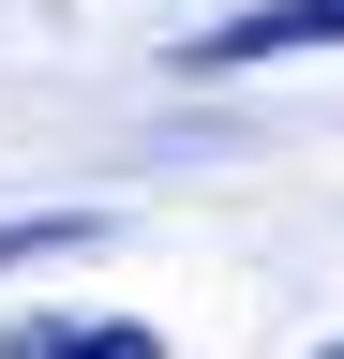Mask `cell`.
<instances>
[{
	"mask_svg": "<svg viewBox=\"0 0 344 359\" xmlns=\"http://www.w3.org/2000/svg\"><path fill=\"white\" fill-rule=\"evenodd\" d=\"M0 359H165V330H135V314H105V330H60V314H30V330H0Z\"/></svg>",
	"mask_w": 344,
	"mask_h": 359,
	"instance_id": "7a4b0ae2",
	"label": "cell"
},
{
	"mask_svg": "<svg viewBox=\"0 0 344 359\" xmlns=\"http://www.w3.org/2000/svg\"><path fill=\"white\" fill-rule=\"evenodd\" d=\"M75 240H90L75 210H46V224H0V269H30V255H75Z\"/></svg>",
	"mask_w": 344,
	"mask_h": 359,
	"instance_id": "3957f363",
	"label": "cell"
},
{
	"mask_svg": "<svg viewBox=\"0 0 344 359\" xmlns=\"http://www.w3.org/2000/svg\"><path fill=\"white\" fill-rule=\"evenodd\" d=\"M329 359H344V344H329Z\"/></svg>",
	"mask_w": 344,
	"mask_h": 359,
	"instance_id": "277c9868",
	"label": "cell"
},
{
	"mask_svg": "<svg viewBox=\"0 0 344 359\" xmlns=\"http://www.w3.org/2000/svg\"><path fill=\"white\" fill-rule=\"evenodd\" d=\"M299 45H344V0H270V15H240V30H209L195 60H299Z\"/></svg>",
	"mask_w": 344,
	"mask_h": 359,
	"instance_id": "6da1fadb",
	"label": "cell"
}]
</instances>
